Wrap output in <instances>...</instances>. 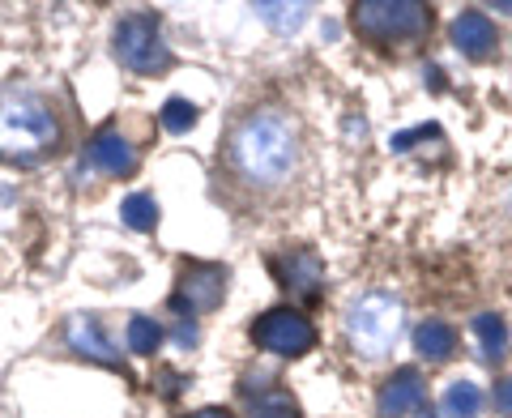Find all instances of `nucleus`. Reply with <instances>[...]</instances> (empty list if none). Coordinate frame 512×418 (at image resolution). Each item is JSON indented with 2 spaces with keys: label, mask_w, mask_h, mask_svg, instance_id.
<instances>
[{
  "label": "nucleus",
  "mask_w": 512,
  "mask_h": 418,
  "mask_svg": "<svg viewBox=\"0 0 512 418\" xmlns=\"http://www.w3.org/2000/svg\"><path fill=\"white\" fill-rule=\"evenodd\" d=\"M256 13L274 30H299L303 18H308V5H256Z\"/></svg>",
  "instance_id": "nucleus-19"
},
{
  "label": "nucleus",
  "mask_w": 512,
  "mask_h": 418,
  "mask_svg": "<svg viewBox=\"0 0 512 418\" xmlns=\"http://www.w3.org/2000/svg\"><path fill=\"white\" fill-rule=\"evenodd\" d=\"M495 410H500L504 418H512V376H504L500 384H495Z\"/></svg>",
  "instance_id": "nucleus-22"
},
{
  "label": "nucleus",
  "mask_w": 512,
  "mask_h": 418,
  "mask_svg": "<svg viewBox=\"0 0 512 418\" xmlns=\"http://www.w3.org/2000/svg\"><path fill=\"white\" fill-rule=\"evenodd\" d=\"M252 418H299V406L286 389H269L252 401Z\"/></svg>",
  "instance_id": "nucleus-18"
},
{
  "label": "nucleus",
  "mask_w": 512,
  "mask_h": 418,
  "mask_svg": "<svg viewBox=\"0 0 512 418\" xmlns=\"http://www.w3.org/2000/svg\"><path fill=\"white\" fill-rule=\"evenodd\" d=\"M252 342L261 346V350H269V355L299 359V355H308V350L316 346V329H312V320L303 316V312L274 308V312H265L252 325Z\"/></svg>",
  "instance_id": "nucleus-7"
},
{
  "label": "nucleus",
  "mask_w": 512,
  "mask_h": 418,
  "mask_svg": "<svg viewBox=\"0 0 512 418\" xmlns=\"http://www.w3.org/2000/svg\"><path fill=\"white\" fill-rule=\"evenodd\" d=\"M495 13H512V0H508V5H495Z\"/></svg>",
  "instance_id": "nucleus-25"
},
{
  "label": "nucleus",
  "mask_w": 512,
  "mask_h": 418,
  "mask_svg": "<svg viewBox=\"0 0 512 418\" xmlns=\"http://www.w3.org/2000/svg\"><path fill=\"white\" fill-rule=\"evenodd\" d=\"M13 209H18V192H13L9 184H0V227L13 218Z\"/></svg>",
  "instance_id": "nucleus-23"
},
{
  "label": "nucleus",
  "mask_w": 512,
  "mask_h": 418,
  "mask_svg": "<svg viewBox=\"0 0 512 418\" xmlns=\"http://www.w3.org/2000/svg\"><path fill=\"white\" fill-rule=\"evenodd\" d=\"M346 333L350 346L359 350L363 359H384L402 337V303L389 291H367L346 316Z\"/></svg>",
  "instance_id": "nucleus-3"
},
{
  "label": "nucleus",
  "mask_w": 512,
  "mask_h": 418,
  "mask_svg": "<svg viewBox=\"0 0 512 418\" xmlns=\"http://www.w3.org/2000/svg\"><path fill=\"white\" fill-rule=\"evenodd\" d=\"M427 137H440V128H436V124H423V128H410V133H397V137H393V150L406 154L414 141H427Z\"/></svg>",
  "instance_id": "nucleus-21"
},
{
  "label": "nucleus",
  "mask_w": 512,
  "mask_h": 418,
  "mask_svg": "<svg viewBox=\"0 0 512 418\" xmlns=\"http://www.w3.org/2000/svg\"><path fill=\"white\" fill-rule=\"evenodd\" d=\"M197 124V107L188 99H167L163 103V128L167 133H188V128Z\"/></svg>",
  "instance_id": "nucleus-20"
},
{
  "label": "nucleus",
  "mask_w": 512,
  "mask_h": 418,
  "mask_svg": "<svg viewBox=\"0 0 512 418\" xmlns=\"http://www.w3.org/2000/svg\"><path fill=\"white\" fill-rule=\"evenodd\" d=\"M453 43H457V52L461 56H470V60H487L495 47H500V35H495V22L487 18L483 9H461L457 18H453Z\"/></svg>",
  "instance_id": "nucleus-9"
},
{
  "label": "nucleus",
  "mask_w": 512,
  "mask_h": 418,
  "mask_svg": "<svg viewBox=\"0 0 512 418\" xmlns=\"http://www.w3.org/2000/svg\"><path fill=\"white\" fill-rule=\"evenodd\" d=\"M350 22L372 43H402V39L423 35L431 22V9L423 0H359L350 9Z\"/></svg>",
  "instance_id": "nucleus-4"
},
{
  "label": "nucleus",
  "mask_w": 512,
  "mask_h": 418,
  "mask_svg": "<svg viewBox=\"0 0 512 418\" xmlns=\"http://www.w3.org/2000/svg\"><path fill=\"white\" fill-rule=\"evenodd\" d=\"M274 278L299 299H316L325 286V265L316 261V252H286L274 261Z\"/></svg>",
  "instance_id": "nucleus-10"
},
{
  "label": "nucleus",
  "mask_w": 512,
  "mask_h": 418,
  "mask_svg": "<svg viewBox=\"0 0 512 418\" xmlns=\"http://www.w3.org/2000/svg\"><path fill=\"white\" fill-rule=\"evenodd\" d=\"M60 146L56 107L30 86L0 90V158L18 167H35Z\"/></svg>",
  "instance_id": "nucleus-2"
},
{
  "label": "nucleus",
  "mask_w": 512,
  "mask_h": 418,
  "mask_svg": "<svg viewBox=\"0 0 512 418\" xmlns=\"http://www.w3.org/2000/svg\"><path fill=\"white\" fill-rule=\"evenodd\" d=\"M474 333H478V342H483V359L487 363H500L508 355V325H504V316H495V312L474 316Z\"/></svg>",
  "instance_id": "nucleus-14"
},
{
  "label": "nucleus",
  "mask_w": 512,
  "mask_h": 418,
  "mask_svg": "<svg viewBox=\"0 0 512 418\" xmlns=\"http://www.w3.org/2000/svg\"><path fill=\"white\" fill-rule=\"evenodd\" d=\"M231 163L256 188H274L299 163L295 128L278 111H256L231 133Z\"/></svg>",
  "instance_id": "nucleus-1"
},
{
  "label": "nucleus",
  "mask_w": 512,
  "mask_h": 418,
  "mask_svg": "<svg viewBox=\"0 0 512 418\" xmlns=\"http://www.w3.org/2000/svg\"><path fill=\"white\" fill-rule=\"evenodd\" d=\"M158 346H163V325H158V320H150V316L128 320V350H133V355L150 359V355H158Z\"/></svg>",
  "instance_id": "nucleus-17"
},
{
  "label": "nucleus",
  "mask_w": 512,
  "mask_h": 418,
  "mask_svg": "<svg viewBox=\"0 0 512 418\" xmlns=\"http://www.w3.org/2000/svg\"><path fill=\"white\" fill-rule=\"evenodd\" d=\"M184 418H235V414L222 410V406H205V410H192V414H184Z\"/></svg>",
  "instance_id": "nucleus-24"
},
{
  "label": "nucleus",
  "mask_w": 512,
  "mask_h": 418,
  "mask_svg": "<svg viewBox=\"0 0 512 418\" xmlns=\"http://www.w3.org/2000/svg\"><path fill=\"white\" fill-rule=\"evenodd\" d=\"M423 401V376L414 367H397V372L380 384V397H376V410L380 418H402L410 410H419Z\"/></svg>",
  "instance_id": "nucleus-11"
},
{
  "label": "nucleus",
  "mask_w": 512,
  "mask_h": 418,
  "mask_svg": "<svg viewBox=\"0 0 512 418\" xmlns=\"http://www.w3.org/2000/svg\"><path fill=\"white\" fill-rule=\"evenodd\" d=\"M419 418H431V410H423V414H419Z\"/></svg>",
  "instance_id": "nucleus-26"
},
{
  "label": "nucleus",
  "mask_w": 512,
  "mask_h": 418,
  "mask_svg": "<svg viewBox=\"0 0 512 418\" xmlns=\"http://www.w3.org/2000/svg\"><path fill=\"white\" fill-rule=\"evenodd\" d=\"M414 346H419L423 359L444 363V359H453V350H457V329L444 325V320H423V325L414 329Z\"/></svg>",
  "instance_id": "nucleus-13"
},
{
  "label": "nucleus",
  "mask_w": 512,
  "mask_h": 418,
  "mask_svg": "<svg viewBox=\"0 0 512 418\" xmlns=\"http://www.w3.org/2000/svg\"><path fill=\"white\" fill-rule=\"evenodd\" d=\"M120 218L128 231H154L158 227V201L150 192H128L120 201Z\"/></svg>",
  "instance_id": "nucleus-16"
},
{
  "label": "nucleus",
  "mask_w": 512,
  "mask_h": 418,
  "mask_svg": "<svg viewBox=\"0 0 512 418\" xmlns=\"http://www.w3.org/2000/svg\"><path fill=\"white\" fill-rule=\"evenodd\" d=\"M64 337H69V346L77 350V355H86L94 363H107V367H120V350L107 342L99 316H73L69 329H64Z\"/></svg>",
  "instance_id": "nucleus-12"
},
{
  "label": "nucleus",
  "mask_w": 512,
  "mask_h": 418,
  "mask_svg": "<svg viewBox=\"0 0 512 418\" xmlns=\"http://www.w3.org/2000/svg\"><path fill=\"white\" fill-rule=\"evenodd\" d=\"M86 163H90L94 171L111 175V180H124V175L137 171V150H133V141H128L120 128H103V133L90 137Z\"/></svg>",
  "instance_id": "nucleus-8"
},
{
  "label": "nucleus",
  "mask_w": 512,
  "mask_h": 418,
  "mask_svg": "<svg viewBox=\"0 0 512 418\" xmlns=\"http://www.w3.org/2000/svg\"><path fill=\"white\" fill-rule=\"evenodd\" d=\"M478 410H483V389L470 380H453L444 389V414L448 418H478Z\"/></svg>",
  "instance_id": "nucleus-15"
},
{
  "label": "nucleus",
  "mask_w": 512,
  "mask_h": 418,
  "mask_svg": "<svg viewBox=\"0 0 512 418\" xmlns=\"http://www.w3.org/2000/svg\"><path fill=\"white\" fill-rule=\"evenodd\" d=\"M111 52L124 64L128 73H163L171 64V52L163 43V26H158V13H128L116 22V35H111Z\"/></svg>",
  "instance_id": "nucleus-5"
},
{
  "label": "nucleus",
  "mask_w": 512,
  "mask_h": 418,
  "mask_svg": "<svg viewBox=\"0 0 512 418\" xmlns=\"http://www.w3.org/2000/svg\"><path fill=\"white\" fill-rule=\"evenodd\" d=\"M222 299H227V269L210 265V261H188L180 269V278H175L171 308L192 320V316L214 312Z\"/></svg>",
  "instance_id": "nucleus-6"
}]
</instances>
